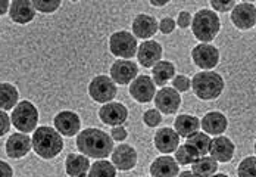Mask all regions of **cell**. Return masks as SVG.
Instances as JSON below:
<instances>
[{
	"mask_svg": "<svg viewBox=\"0 0 256 177\" xmlns=\"http://www.w3.org/2000/svg\"><path fill=\"white\" fill-rule=\"evenodd\" d=\"M77 148L87 158L103 159L114 152V139L100 128H86L77 136Z\"/></svg>",
	"mask_w": 256,
	"mask_h": 177,
	"instance_id": "cell-1",
	"label": "cell"
},
{
	"mask_svg": "<svg viewBox=\"0 0 256 177\" xmlns=\"http://www.w3.org/2000/svg\"><path fill=\"white\" fill-rule=\"evenodd\" d=\"M31 142L34 152L43 159H52L64 149L62 136L53 127L49 126L37 127L34 136L31 137Z\"/></svg>",
	"mask_w": 256,
	"mask_h": 177,
	"instance_id": "cell-2",
	"label": "cell"
},
{
	"mask_svg": "<svg viewBox=\"0 0 256 177\" xmlns=\"http://www.w3.org/2000/svg\"><path fill=\"white\" fill-rule=\"evenodd\" d=\"M224 87V78L215 71H200L192 78L193 93L202 101H214L220 98Z\"/></svg>",
	"mask_w": 256,
	"mask_h": 177,
	"instance_id": "cell-3",
	"label": "cell"
},
{
	"mask_svg": "<svg viewBox=\"0 0 256 177\" xmlns=\"http://www.w3.org/2000/svg\"><path fill=\"white\" fill-rule=\"evenodd\" d=\"M221 30L220 17L210 9H200L194 14L192 20V31L193 36L200 43H210Z\"/></svg>",
	"mask_w": 256,
	"mask_h": 177,
	"instance_id": "cell-4",
	"label": "cell"
},
{
	"mask_svg": "<svg viewBox=\"0 0 256 177\" xmlns=\"http://www.w3.org/2000/svg\"><path fill=\"white\" fill-rule=\"evenodd\" d=\"M10 121L12 126L20 130V133L26 134L36 131L38 124V109L30 101L18 102V105L12 111Z\"/></svg>",
	"mask_w": 256,
	"mask_h": 177,
	"instance_id": "cell-5",
	"label": "cell"
},
{
	"mask_svg": "<svg viewBox=\"0 0 256 177\" xmlns=\"http://www.w3.org/2000/svg\"><path fill=\"white\" fill-rule=\"evenodd\" d=\"M137 39L126 30L116 31L109 37V51L112 55L122 58V59H131L137 55Z\"/></svg>",
	"mask_w": 256,
	"mask_h": 177,
	"instance_id": "cell-6",
	"label": "cell"
},
{
	"mask_svg": "<svg viewBox=\"0 0 256 177\" xmlns=\"http://www.w3.org/2000/svg\"><path fill=\"white\" fill-rule=\"evenodd\" d=\"M116 84L112 81V78L106 76L94 77L88 84V95L94 102L99 103H109L116 96Z\"/></svg>",
	"mask_w": 256,
	"mask_h": 177,
	"instance_id": "cell-7",
	"label": "cell"
},
{
	"mask_svg": "<svg viewBox=\"0 0 256 177\" xmlns=\"http://www.w3.org/2000/svg\"><path fill=\"white\" fill-rule=\"evenodd\" d=\"M192 59L194 65H198L199 68L205 71H212V68H215L220 62V51L212 45L200 43L193 48Z\"/></svg>",
	"mask_w": 256,
	"mask_h": 177,
	"instance_id": "cell-8",
	"label": "cell"
},
{
	"mask_svg": "<svg viewBox=\"0 0 256 177\" xmlns=\"http://www.w3.org/2000/svg\"><path fill=\"white\" fill-rule=\"evenodd\" d=\"M231 23L238 30H250L256 26V6L249 2H240L231 11Z\"/></svg>",
	"mask_w": 256,
	"mask_h": 177,
	"instance_id": "cell-9",
	"label": "cell"
},
{
	"mask_svg": "<svg viewBox=\"0 0 256 177\" xmlns=\"http://www.w3.org/2000/svg\"><path fill=\"white\" fill-rule=\"evenodd\" d=\"M138 74V67L131 59H118L110 67V78L115 84L127 86L131 84Z\"/></svg>",
	"mask_w": 256,
	"mask_h": 177,
	"instance_id": "cell-10",
	"label": "cell"
},
{
	"mask_svg": "<svg viewBox=\"0 0 256 177\" xmlns=\"http://www.w3.org/2000/svg\"><path fill=\"white\" fill-rule=\"evenodd\" d=\"M130 95L138 103H149L156 96V84L152 77L138 76L130 84Z\"/></svg>",
	"mask_w": 256,
	"mask_h": 177,
	"instance_id": "cell-11",
	"label": "cell"
},
{
	"mask_svg": "<svg viewBox=\"0 0 256 177\" xmlns=\"http://www.w3.org/2000/svg\"><path fill=\"white\" fill-rule=\"evenodd\" d=\"M154 106L162 114H176L181 106V96L174 87H162L156 92Z\"/></svg>",
	"mask_w": 256,
	"mask_h": 177,
	"instance_id": "cell-12",
	"label": "cell"
},
{
	"mask_svg": "<svg viewBox=\"0 0 256 177\" xmlns=\"http://www.w3.org/2000/svg\"><path fill=\"white\" fill-rule=\"evenodd\" d=\"M99 118L106 126L120 127L128 120V109L120 102H109L99 109Z\"/></svg>",
	"mask_w": 256,
	"mask_h": 177,
	"instance_id": "cell-13",
	"label": "cell"
},
{
	"mask_svg": "<svg viewBox=\"0 0 256 177\" xmlns=\"http://www.w3.org/2000/svg\"><path fill=\"white\" fill-rule=\"evenodd\" d=\"M53 126L60 136L72 137L81 128V120L74 111H62L53 118Z\"/></svg>",
	"mask_w": 256,
	"mask_h": 177,
	"instance_id": "cell-14",
	"label": "cell"
},
{
	"mask_svg": "<svg viewBox=\"0 0 256 177\" xmlns=\"http://www.w3.org/2000/svg\"><path fill=\"white\" fill-rule=\"evenodd\" d=\"M164 49L162 46L154 42V40H146L143 43H140L138 49H137V61L142 67L144 68H154V65L160 61Z\"/></svg>",
	"mask_w": 256,
	"mask_h": 177,
	"instance_id": "cell-15",
	"label": "cell"
},
{
	"mask_svg": "<svg viewBox=\"0 0 256 177\" xmlns=\"http://www.w3.org/2000/svg\"><path fill=\"white\" fill-rule=\"evenodd\" d=\"M131 28H132V36L136 39L149 40L150 37H154V34L159 31V23L152 15L140 14V15H137L134 18Z\"/></svg>",
	"mask_w": 256,
	"mask_h": 177,
	"instance_id": "cell-16",
	"label": "cell"
},
{
	"mask_svg": "<svg viewBox=\"0 0 256 177\" xmlns=\"http://www.w3.org/2000/svg\"><path fill=\"white\" fill-rule=\"evenodd\" d=\"M154 146L162 153H172L178 149L180 136L171 127H160L154 133Z\"/></svg>",
	"mask_w": 256,
	"mask_h": 177,
	"instance_id": "cell-17",
	"label": "cell"
},
{
	"mask_svg": "<svg viewBox=\"0 0 256 177\" xmlns=\"http://www.w3.org/2000/svg\"><path fill=\"white\" fill-rule=\"evenodd\" d=\"M112 164L121 171L132 170L137 165V151L127 143L116 146L112 152Z\"/></svg>",
	"mask_w": 256,
	"mask_h": 177,
	"instance_id": "cell-18",
	"label": "cell"
},
{
	"mask_svg": "<svg viewBox=\"0 0 256 177\" xmlns=\"http://www.w3.org/2000/svg\"><path fill=\"white\" fill-rule=\"evenodd\" d=\"M234 151H236V146L230 137L220 136V137H214L210 140L209 153L216 162H222V164L230 162L234 156Z\"/></svg>",
	"mask_w": 256,
	"mask_h": 177,
	"instance_id": "cell-19",
	"label": "cell"
},
{
	"mask_svg": "<svg viewBox=\"0 0 256 177\" xmlns=\"http://www.w3.org/2000/svg\"><path fill=\"white\" fill-rule=\"evenodd\" d=\"M6 155L10 158H22L32 149L31 137L24 133H14L6 140Z\"/></svg>",
	"mask_w": 256,
	"mask_h": 177,
	"instance_id": "cell-20",
	"label": "cell"
},
{
	"mask_svg": "<svg viewBox=\"0 0 256 177\" xmlns=\"http://www.w3.org/2000/svg\"><path fill=\"white\" fill-rule=\"evenodd\" d=\"M200 127L204 128V133H206V134L221 136L228 127V120L222 112L210 111V112L204 115V118L200 121Z\"/></svg>",
	"mask_w": 256,
	"mask_h": 177,
	"instance_id": "cell-21",
	"label": "cell"
},
{
	"mask_svg": "<svg viewBox=\"0 0 256 177\" xmlns=\"http://www.w3.org/2000/svg\"><path fill=\"white\" fill-rule=\"evenodd\" d=\"M150 173L152 177H178L180 165L176 158L170 155H162L150 164Z\"/></svg>",
	"mask_w": 256,
	"mask_h": 177,
	"instance_id": "cell-22",
	"label": "cell"
},
{
	"mask_svg": "<svg viewBox=\"0 0 256 177\" xmlns=\"http://www.w3.org/2000/svg\"><path fill=\"white\" fill-rule=\"evenodd\" d=\"M36 11L30 0H14L9 6V17L16 24H28L34 20Z\"/></svg>",
	"mask_w": 256,
	"mask_h": 177,
	"instance_id": "cell-23",
	"label": "cell"
},
{
	"mask_svg": "<svg viewBox=\"0 0 256 177\" xmlns=\"http://www.w3.org/2000/svg\"><path fill=\"white\" fill-rule=\"evenodd\" d=\"M90 165V159L82 153H70L65 159V171L70 177H86Z\"/></svg>",
	"mask_w": 256,
	"mask_h": 177,
	"instance_id": "cell-24",
	"label": "cell"
},
{
	"mask_svg": "<svg viewBox=\"0 0 256 177\" xmlns=\"http://www.w3.org/2000/svg\"><path fill=\"white\" fill-rule=\"evenodd\" d=\"M199 128H200L199 118L190 114H181L176 118V123H174V130L177 131V134L180 137H186V139L198 133Z\"/></svg>",
	"mask_w": 256,
	"mask_h": 177,
	"instance_id": "cell-25",
	"label": "cell"
},
{
	"mask_svg": "<svg viewBox=\"0 0 256 177\" xmlns=\"http://www.w3.org/2000/svg\"><path fill=\"white\" fill-rule=\"evenodd\" d=\"M176 77V65L170 61H159L152 68V80L156 86L166 87V83Z\"/></svg>",
	"mask_w": 256,
	"mask_h": 177,
	"instance_id": "cell-26",
	"label": "cell"
},
{
	"mask_svg": "<svg viewBox=\"0 0 256 177\" xmlns=\"http://www.w3.org/2000/svg\"><path fill=\"white\" fill-rule=\"evenodd\" d=\"M18 89L10 83H0V111L14 109L18 105Z\"/></svg>",
	"mask_w": 256,
	"mask_h": 177,
	"instance_id": "cell-27",
	"label": "cell"
},
{
	"mask_svg": "<svg viewBox=\"0 0 256 177\" xmlns=\"http://www.w3.org/2000/svg\"><path fill=\"white\" fill-rule=\"evenodd\" d=\"M192 171L199 177H210L218 171V162L212 156H200L192 164Z\"/></svg>",
	"mask_w": 256,
	"mask_h": 177,
	"instance_id": "cell-28",
	"label": "cell"
},
{
	"mask_svg": "<svg viewBox=\"0 0 256 177\" xmlns=\"http://www.w3.org/2000/svg\"><path fill=\"white\" fill-rule=\"evenodd\" d=\"M186 145L193 148L199 153V156H206V153L209 152V146H210V137L206 133L198 131V133L192 134L190 137H187Z\"/></svg>",
	"mask_w": 256,
	"mask_h": 177,
	"instance_id": "cell-29",
	"label": "cell"
},
{
	"mask_svg": "<svg viewBox=\"0 0 256 177\" xmlns=\"http://www.w3.org/2000/svg\"><path fill=\"white\" fill-rule=\"evenodd\" d=\"M88 177H116V168L110 161H96L90 165Z\"/></svg>",
	"mask_w": 256,
	"mask_h": 177,
	"instance_id": "cell-30",
	"label": "cell"
},
{
	"mask_svg": "<svg viewBox=\"0 0 256 177\" xmlns=\"http://www.w3.org/2000/svg\"><path fill=\"white\" fill-rule=\"evenodd\" d=\"M199 158H200L199 153L194 151L193 148H190L188 145H181V146H178V149L176 151V161L178 162V165L193 164Z\"/></svg>",
	"mask_w": 256,
	"mask_h": 177,
	"instance_id": "cell-31",
	"label": "cell"
},
{
	"mask_svg": "<svg viewBox=\"0 0 256 177\" xmlns=\"http://www.w3.org/2000/svg\"><path fill=\"white\" fill-rule=\"evenodd\" d=\"M238 177H256V156H246L240 161L237 168Z\"/></svg>",
	"mask_w": 256,
	"mask_h": 177,
	"instance_id": "cell-32",
	"label": "cell"
},
{
	"mask_svg": "<svg viewBox=\"0 0 256 177\" xmlns=\"http://www.w3.org/2000/svg\"><path fill=\"white\" fill-rule=\"evenodd\" d=\"M32 8L34 11H38L42 14H52L59 9L60 2L59 0H52V2H44V0H32Z\"/></svg>",
	"mask_w": 256,
	"mask_h": 177,
	"instance_id": "cell-33",
	"label": "cell"
},
{
	"mask_svg": "<svg viewBox=\"0 0 256 177\" xmlns=\"http://www.w3.org/2000/svg\"><path fill=\"white\" fill-rule=\"evenodd\" d=\"M143 123L148 127H156L162 123V114L158 109H148L143 114Z\"/></svg>",
	"mask_w": 256,
	"mask_h": 177,
	"instance_id": "cell-34",
	"label": "cell"
},
{
	"mask_svg": "<svg viewBox=\"0 0 256 177\" xmlns=\"http://www.w3.org/2000/svg\"><path fill=\"white\" fill-rule=\"evenodd\" d=\"M172 87H174L178 93L187 92V90L192 87V80H190L188 77L178 74V76H176L172 78Z\"/></svg>",
	"mask_w": 256,
	"mask_h": 177,
	"instance_id": "cell-35",
	"label": "cell"
},
{
	"mask_svg": "<svg viewBox=\"0 0 256 177\" xmlns=\"http://www.w3.org/2000/svg\"><path fill=\"white\" fill-rule=\"evenodd\" d=\"M236 5H237L236 2H220V0H212L210 2V6L216 12H228V11H232Z\"/></svg>",
	"mask_w": 256,
	"mask_h": 177,
	"instance_id": "cell-36",
	"label": "cell"
},
{
	"mask_svg": "<svg viewBox=\"0 0 256 177\" xmlns=\"http://www.w3.org/2000/svg\"><path fill=\"white\" fill-rule=\"evenodd\" d=\"M174 30H176V21L172 18L166 17V18L160 20V23H159V31L162 34H171Z\"/></svg>",
	"mask_w": 256,
	"mask_h": 177,
	"instance_id": "cell-37",
	"label": "cell"
},
{
	"mask_svg": "<svg viewBox=\"0 0 256 177\" xmlns=\"http://www.w3.org/2000/svg\"><path fill=\"white\" fill-rule=\"evenodd\" d=\"M10 130V118L4 111H0V137L8 134Z\"/></svg>",
	"mask_w": 256,
	"mask_h": 177,
	"instance_id": "cell-38",
	"label": "cell"
},
{
	"mask_svg": "<svg viewBox=\"0 0 256 177\" xmlns=\"http://www.w3.org/2000/svg\"><path fill=\"white\" fill-rule=\"evenodd\" d=\"M128 136V131L126 130V127L120 126V127H112V130H110V137L114 139V140H116V142H122V140H126Z\"/></svg>",
	"mask_w": 256,
	"mask_h": 177,
	"instance_id": "cell-39",
	"label": "cell"
},
{
	"mask_svg": "<svg viewBox=\"0 0 256 177\" xmlns=\"http://www.w3.org/2000/svg\"><path fill=\"white\" fill-rule=\"evenodd\" d=\"M192 20H193L192 14H190V12H187V11H182V12H180L178 14L177 26H178L180 28H187V27L192 26Z\"/></svg>",
	"mask_w": 256,
	"mask_h": 177,
	"instance_id": "cell-40",
	"label": "cell"
},
{
	"mask_svg": "<svg viewBox=\"0 0 256 177\" xmlns=\"http://www.w3.org/2000/svg\"><path fill=\"white\" fill-rule=\"evenodd\" d=\"M0 177H14L12 167L4 161H0Z\"/></svg>",
	"mask_w": 256,
	"mask_h": 177,
	"instance_id": "cell-41",
	"label": "cell"
},
{
	"mask_svg": "<svg viewBox=\"0 0 256 177\" xmlns=\"http://www.w3.org/2000/svg\"><path fill=\"white\" fill-rule=\"evenodd\" d=\"M9 6H10V2H8V0H0V17L4 15V14L9 11Z\"/></svg>",
	"mask_w": 256,
	"mask_h": 177,
	"instance_id": "cell-42",
	"label": "cell"
},
{
	"mask_svg": "<svg viewBox=\"0 0 256 177\" xmlns=\"http://www.w3.org/2000/svg\"><path fill=\"white\" fill-rule=\"evenodd\" d=\"M168 3H170L168 0H164V2H162V0H160V2H158V0H150V5H152V6H158V8L166 6Z\"/></svg>",
	"mask_w": 256,
	"mask_h": 177,
	"instance_id": "cell-43",
	"label": "cell"
},
{
	"mask_svg": "<svg viewBox=\"0 0 256 177\" xmlns=\"http://www.w3.org/2000/svg\"><path fill=\"white\" fill-rule=\"evenodd\" d=\"M178 177H199L198 174H194L192 170L190 171H180Z\"/></svg>",
	"mask_w": 256,
	"mask_h": 177,
	"instance_id": "cell-44",
	"label": "cell"
},
{
	"mask_svg": "<svg viewBox=\"0 0 256 177\" xmlns=\"http://www.w3.org/2000/svg\"><path fill=\"white\" fill-rule=\"evenodd\" d=\"M210 177H228L227 174H222V173H218V174H214V176Z\"/></svg>",
	"mask_w": 256,
	"mask_h": 177,
	"instance_id": "cell-45",
	"label": "cell"
},
{
	"mask_svg": "<svg viewBox=\"0 0 256 177\" xmlns=\"http://www.w3.org/2000/svg\"><path fill=\"white\" fill-rule=\"evenodd\" d=\"M254 149H255V155H256V142H255V146H254Z\"/></svg>",
	"mask_w": 256,
	"mask_h": 177,
	"instance_id": "cell-46",
	"label": "cell"
}]
</instances>
